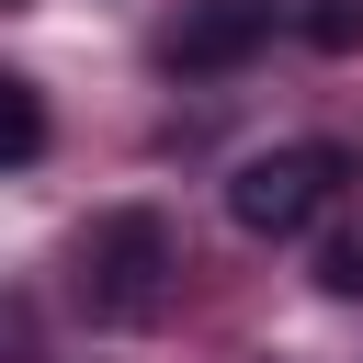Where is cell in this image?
I'll return each instance as SVG.
<instances>
[{
  "instance_id": "cell-5",
  "label": "cell",
  "mask_w": 363,
  "mask_h": 363,
  "mask_svg": "<svg viewBox=\"0 0 363 363\" xmlns=\"http://www.w3.org/2000/svg\"><path fill=\"white\" fill-rule=\"evenodd\" d=\"M295 23H306V45H318V57H352V45H363V0H306Z\"/></svg>"
},
{
  "instance_id": "cell-1",
  "label": "cell",
  "mask_w": 363,
  "mask_h": 363,
  "mask_svg": "<svg viewBox=\"0 0 363 363\" xmlns=\"http://www.w3.org/2000/svg\"><path fill=\"white\" fill-rule=\"evenodd\" d=\"M79 306L102 318V329H147L159 318V295H170V227L147 216V204H125V216H102L91 238H79Z\"/></svg>"
},
{
  "instance_id": "cell-4",
  "label": "cell",
  "mask_w": 363,
  "mask_h": 363,
  "mask_svg": "<svg viewBox=\"0 0 363 363\" xmlns=\"http://www.w3.org/2000/svg\"><path fill=\"white\" fill-rule=\"evenodd\" d=\"M34 147H45V102H34V79H0V159L34 170Z\"/></svg>"
},
{
  "instance_id": "cell-6",
  "label": "cell",
  "mask_w": 363,
  "mask_h": 363,
  "mask_svg": "<svg viewBox=\"0 0 363 363\" xmlns=\"http://www.w3.org/2000/svg\"><path fill=\"white\" fill-rule=\"evenodd\" d=\"M318 284H329V295H363V238H329V261H318Z\"/></svg>"
},
{
  "instance_id": "cell-3",
  "label": "cell",
  "mask_w": 363,
  "mask_h": 363,
  "mask_svg": "<svg viewBox=\"0 0 363 363\" xmlns=\"http://www.w3.org/2000/svg\"><path fill=\"white\" fill-rule=\"evenodd\" d=\"M272 11H284V0H193L159 57H170V68H238V57L272 34Z\"/></svg>"
},
{
  "instance_id": "cell-2",
  "label": "cell",
  "mask_w": 363,
  "mask_h": 363,
  "mask_svg": "<svg viewBox=\"0 0 363 363\" xmlns=\"http://www.w3.org/2000/svg\"><path fill=\"white\" fill-rule=\"evenodd\" d=\"M340 147H261V159H238L227 170V216L250 227V238H295L329 193H340Z\"/></svg>"
}]
</instances>
